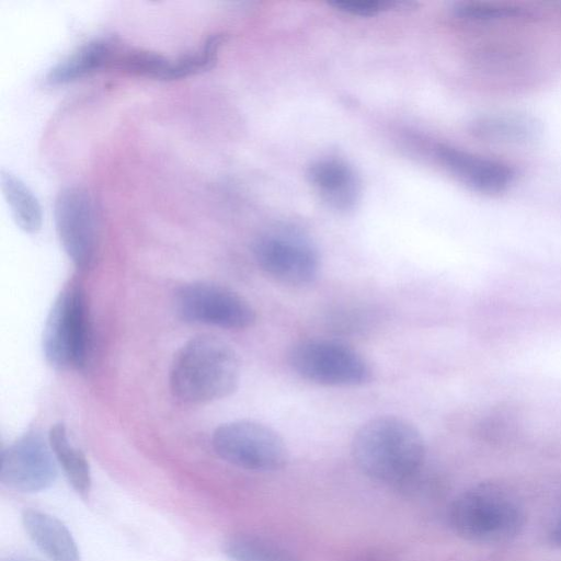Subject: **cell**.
I'll use <instances>...</instances> for the list:
<instances>
[{
	"label": "cell",
	"instance_id": "1",
	"mask_svg": "<svg viewBox=\"0 0 561 561\" xmlns=\"http://www.w3.org/2000/svg\"><path fill=\"white\" fill-rule=\"evenodd\" d=\"M425 453L420 431L394 415L365 422L352 442L357 467L374 480L396 485L410 483L421 473Z\"/></svg>",
	"mask_w": 561,
	"mask_h": 561
},
{
	"label": "cell",
	"instance_id": "2",
	"mask_svg": "<svg viewBox=\"0 0 561 561\" xmlns=\"http://www.w3.org/2000/svg\"><path fill=\"white\" fill-rule=\"evenodd\" d=\"M240 360L220 339L198 335L175 353L169 382L174 397L186 403H208L230 396L240 380Z\"/></svg>",
	"mask_w": 561,
	"mask_h": 561
},
{
	"label": "cell",
	"instance_id": "3",
	"mask_svg": "<svg viewBox=\"0 0 561 561\" xmlns=\"http://www.w3.org/2000/svg\"><path fill=\"white\" fill-rule=\"evenodd\" d=\"M451 529L462 539L504 543L523 529L525 511L517 495L497 482H481L461 494L448 511Z\"/></svg>",
	"mask_w": 561,
	"mask_h": 561
},
{
	"label": "cell",
	"instance_id": "4",
	"mask_svg": "<svg viewBox=\"0 0 561 561\" xmlns=\"http://www.w3.org/2000/svg\"><path fill=\"white\" fill-rule=\"evenodd\" d=\"M287 359L295 374L320 386L358 387L373 378L369 362L355 348L336 340H300L289 348Z\"/></svg>",
	"mask_w": 561,
	"mask_h": 561
},
{
	"label": "cell",
	"instance_id": "5",
	"mask_svg": "<svg viewBox=\"0 0 561 561\" xmlns=\"http://www.w3.org/2000/svg\"><path fill=\"white\" fill-rule=\"evenodd\" d=\"M252 252L260 268L283 285L305 287L319 277L318 248L296 227L276 226L263 231L255 238Z\"/></svg>",
	"mask_w": 561,
	"mask_h": 561
},
{
	"label": "cell",
	"instance_id": "6",
	"mask_svg": "<svg viewBox=\"0 0 561 561\" xmlns=\"http://www.w3.org/2000/svg\"><path fill=\"white\" fill-rule=\"evenodd\" d=\"M42 347L56 369L82 368L89 353V316L84 291L71 285L60 291L47 316Z\"/></svg>",
	"mask_w": 561,
	"mask_h": 561
},
{
	"label": "cell",
	"instance_id": "7",
	"mask_svg": "<svg viewBox=\"0 0 561 561\" xmlns=\"http://www.w3.org/2000/svg\"><path fill=\"white\" fill-rule=\"evenodd\" d=\"M215 453L226 462L249 471L273 472L288 461L283 437L270 426L250 420L221 424L211 436Z\"/></svg>",
	"mask_w": 561,
	"mask_h": 561
},
{
	"label": "cell",
	"instance_id": "8",
	"mask_svg": "<svg viewBox=\"0 0 561 561\" xmlns=\"http://www.w3.org/2000/svg\"><path fill=\"white\" fill-rule=\"evenodd\" d=\"M176 313L187 322L229 330H243L254 324L256 313L241 295L225 286L193 282L181 286L174 297Z\"/></svg>",
	"mask_w": 561,
	"mask_h": 561
},
{
	"label": "cell",
	"instance_id": "9",
	"mask_svg": "<svg viewBox=\"0 0 561 561\" xmlns=\"http://www.w3.org/2000/svg\"><path fill=\"white\" fill-rule=\"evenodd\" d=\"M54 219L68 257L77 268L90 267L99 248V218L92 195L78 186L61 190L55 199Z\"/></svg>",
	"mask_w": 561,
	"mask_h": 561
},
{
	"label": "cell",
	"instance_id": "10",
	"mask_svg": "<svg viewBox=\"0 0 561 561\" xmlns=\"http://www.w3.org/2000/svg\"><path fill=\"white\" fill-rule=\"evenodd\" d=\"M57 477L56 459L37 431H30L1 450L0 482L19 492L48 489Z\"/></svg>",
	"mask_w": 561,
	"mask_h": 561
},
{
	"label": "cell",
	"instance_id": "11",
	"mask_svg": "<svg viewBox=\"0 0 561 561\" xmlns=\"http://www.w3.org/2000/svg\"><path fill=\"white\" fill-rule=\"evenodd\" d=\"M225 39V34H213L197 50L178 58H169L148 50L122 49L119 47L112 68L159 80L188 77L208 70L216 64L218 51Z\"/></svg>",
	"mask_w": 561,
	"mask_h": 561
},
{
	"label": "cell",
	"instance_id": "12",
	"mask_svg": "<svg viewBox=\"0 0 561 561\" xmlns=\"http://www.w3.org/2000/svg\"><path fill=\"white\" fill-rule=\"evenodd\" d=\"M436 157L459 182L480 193H502L515 179L510 165L453 146H437Z\"/></svg>",
	"mask_w": 561,
	"mask_h": 561
},
{
	"label": "cell",
	"instance_id": "13",
	"mask_svg": "<svg viewBox=\"0 0 561 561\" xmlns=\"http://www.w3.org/2000/svg\"><path fill=\"white\" fill-rule=\"evenodd\" d=\"M309 184L322 202L339 213L352 211L360 198V180L354 169L336 158L313 161L306 172Z\"/></svg>",
	"mask_w": 561,
	"mask_h": 561
},
{
	"label": "cell",
	"instance_id": "14",
	"mask_svg": "<svg viewBox=\"0 0 561 561\" xmlns=\"http://www.w3.org/2000/svg\"><path fill=\"white\" fill-rule=\"evenodd\" d=\"M22 524L32 541L50 561H80L71 533L58 518L26 508L22 513Z\"/></svg>",
	"mask_w": 561,
	"mask_h": 561
},
{
	"label": "cell",
	"instance_id": "15",
	"mask_svg": "<svg viewBox=\"0 0 561 561\" xmlns=\"http://www.w3.org/2000/svg\"><path fill=\"white\" fill-rule=\"evenodd\" d=\"M118 49L119 46L115 38L92 39L50 68L46 80L50 84L67 83L100 69L112 68Z\"/></svg>",
	"mask_w": 561,
	"mask_h": 561
},
{
	"label": "cell",
	"instance_id": "16",
	"mask_svg": "<svg viewBox=\"0 0 561 561\" xmlns=\"http://www.w3.org/2000/svg\"><path fill=\"white\" fill-rule=\"evenodd\" d=\"M472 133L495 144H527L540 133L539 123L531 116L512 112L489 113L471 123Z\"/></svg>",
	"mask_w": 561,
	"mask_h": 561
},
{
	"label": "cell",
	"instance_id": "17",
	"mask_svg": "<svg viewBox=\"0 0 561 561\" xmlns=\"http://www.w3.org/2000/svg\"><path fill=\"white\" fill-rule=\"evenodd\" d=\"M47 439L71 486L81 496H87L92 484L90 466L84 454L69 440L66 426L62 423L53 425Z\"/></svg>",
	"mask_w": 561,
	"mask_h": 561
},
{
	"label": "cell",
	"instance_id": "18",
	"mask_svg": "<svg viewBox=\"0 0 561 561\" xmlns=\"http://www.w3.org/2000/svg\"><path fill=\"white\" fill-rule=\"evenodd\" d=\"M1 187L15 224L27 233L42 227V208L33 192L18 176L1 171Z\"/></svg>",
	"mask_w": 561,
	"mask_h": 561
},
{
	"label": "cell",
	"instance_id": "19",
	"mask_svg": "<svg viewBox=\"0 0 561 561\" xmlns=\"http://www.w3.org/2000/svg\"><path fill=\"white\" fill-rule=\"evenodd\" d=\"M224 553L230 561H297L274 541L251 534H237L227 538Z\"/></svg>",
	"mask_w": 561,
	"mask_h": 561
},
{
	"label": "cell",
	"instance_id": "20",
	"mask_svg": "<svg viewBox=\"0 0 561 561\" xmlns=\"http://www.w3.org/2000/svg\"><path fill=\"white\" fill-rule=\"evenodd\" d=\"M454 11L460 19L478 22L508 20L524 14V10L516 5L481 1L460 2Z\"/></svg>",
	"mask_w": 561,
	"mask_h": 561
},
{
	"label": "cell",
	"instance_id": "21",
	"mask_svg": "<svg viewBox=\"0 0 561 561\" xmlns=\"http://www.w3.org/2000/svg\"><path fill=\"white\" fill-rule=\"evenodd\" d=\"M409 5V2L393 0H333L330 5L356 16H375L380 12Z\"/></svg>",
	"mask_w": 561,
	"mask_h": 561
},
{
	"label": "cell",
	"instance_id": "22",
	"mask_svg": "<svg viewBox=\"0 0 561 561\" xmlns=\"http://www.w3.org/2000/svg\"><path fill=\"white\" fill-rule=\"evenodd\" d=\"M551 539L556 545L561 547V517L559 518L554 528L552 529Z\"/></svg>",
	"mask_w": 561,
	"mask_h": 561
},
{
	"label": "cell",
	"instance_id": "23",
	"mask_svg": "<svg viewBox=\"0 0 561 561\" xmlns=\"http://www.w3.org/2000/svg\"><path fill=\"white\" fill-rule=\"evenodd\" d=\"M9 561H27V560H9Z\"/></svg>",
	"mask_w": 561,
	"mask_h": 561
}]
</instances>
